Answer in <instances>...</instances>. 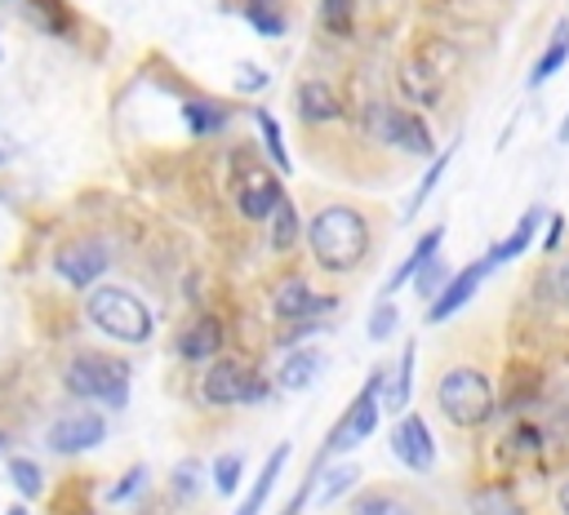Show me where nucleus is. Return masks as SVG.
<instances>
[{"mask_svg": "<svg viewBox=\"0 0 569 515\" xmlns=\"http://www.w3.org/2000/svg\"><path fill=\"white\" fill-rule=\"evenodd\" d=\"M320 373H325V351H316V346H293V351L284 355V364L276 368V386L289 391V395H298V391L316 386Z\"/></svg>", "mask_w": 569, "mask_h": 515, "instance_id": "nucleus-14", "label": "nucleus"}, {"mask_svg": "<svg viewBox=\"0 0 569 515\" xmlns=\"http://www.w3.org/2000/svg\"><path fill=\"white\" fill-rule=\"evenodd\" d=\"M413 342H405V351H400V360H396V373H391V382L382 386V408L387 413H405V404H409V386H413Z\"/></svg>", "mask_w": 569, "mask_h": 515, "instance_id": "nucleus-21", "label": "nucleus"}, {"mask_svg": "<svg viewBox=\"0 0 569 515\" xmlns=\"http://www.w3.org/2000/svg\"><path fill=\"white\" fill-rule=\"evenodd\" d=\"M284 462H289V444H276V448H271V457H267V466L258 471V479H253V488L244 493V502H240V511H236V515H258V511H262V502L271 497V488H276V479H280Z\"/></svg>", "mask_w": 569, "mask_h": 515, "instance_id": "nucleus-19", "label": "nucleus"}, {"mask_svg": "<svg viewBox=\"0 0 569 515\" xmlns=\"http://www.w3.org/2000/svg\"><path fill=\"white\" fill-rule=\"evenodd\" d=\"M240 13L253 22V31H262V36H284V9H280V0H244Z\"/></svg>", "mask_w": 569, "mask_h": 515, "instance_id": "nucleus-27", "label": "nucleus"}, {"mask_svg": "<svg viewBox=\"0 0 569 515\" xmlns=\"http://www.w3.org/2000/svg\"><path fill=\"white\" fill-rule=\"evenodd\" d=\"M556 506H560V515H569V479L556 488Z\"/></svg>", "mask_w": 569, "mask_h": 515, "instance_id": "nucleus-39", "label": "nucleus"}, {"mask_svg": "<svg viewBox=\"0 0 569 515\" xmlns=\"http://www.w3.org/2000/svg\"><path fill=\"white\" fill-rule=\"evenodd\" d=\"M142 479H147V471H142V466H133V471H129V475L107 493V502H124V497H133V493L142 488Z\"/></svg>", "mask_w": 569, "mask_h": 515, "instance_id": "nucleus-37", "label": "nucleus"}, {"mask_svg": "<svg viewBox=\"0 0 569 515\" xmlns=\"http://www.w3.org/2000/svg\"><path fill=\"white\" fill-rule=\"evenodd\" d=\"M102 435H107L102 413H93V408H71V413H58V417L49 422L44 444H49V453L76 457V453H84V448L102 444Z\"/></svg>", "mask_w": 569, "mask_h": 515, "instance_id": "nucleus-8", "label": "nucleus"}, {"mask_svg": "<svg viewBox=\"0 0 569 515\" xmlns=\"http://www.w3.org/2000/svg\"><path fill=\"white\" fill-rule=\"evenodd\" d=\"M9 479H13L18 497H27V502L44 493V475H40V466H36L31 457H13V462H9Z\"/></svg>", "mask_w": 569, "mask_h": 515, "instance_id": "nucleus-30", "label": "nucleus"}, {"mask_svg": "<svg viewBox=\"0 0 569 515\" xmlns=\"http://www.w3.org/2000/svg\"><path fill=\"white\" fill-rule=\"evenodd\" d=\"M440 244H445V226H431V231H422V235H418V244L409 249V258H405V262H400V266L387 275V284H382V297L400 293V289H405V284H409V280H413V275H418V271H422V266H427V262L440 253Z\"/></svg>", "mask_w": 569, "mask_h": 515, "instance_id": "nucleus-15", "label": "nucleus"}, {"mask_svg": "<svg viewBox=\"0 0 569 515\" xmlns=\"http://www.w3.org/2000/svg\"><path fill=\"white\" fill-rule=\"evenodd\" d=\"M560 293H565V302H569V262L560 266Z\"/></svg>", "mask_w": 569, "mask_h": 515, "instance_id": "nucleus-40", "label": "nucleus"}, {"mask_svg": "<svg viewBox=\"0 0 569 515\" xmlns=\"http://www.w3.org/2000/svg\"><path fill=\"white\" fill-rule=\"evenodd\" d=\"M493 271V262H489V253L480 258V262H471V266H462V271H453L449 275V284L427 302V320L431 324H440V320H449L453 311H462L476 293H480V284H485V275Z\"/></svg>", "mask_w": 569, "mask_h": 515, "instance_id": "nucleus-10", "label": "nucleus"}, {"mask_svg": "<svg viewBox=\"0 0 569 515\" xmlns=\"http://www.w3.org/2000/svg\"><path fill=\"white\" fill-rule=\"evenodd\" d=\"M0 444H4V431H0Z\"/></svg>", "mask_w": 569, "mask_h": 515, "instance_id": "nucleus-44", "label": "nucleus"}, {"mask_svg": "<svg viewBox=\"0 0 569 515\" xmlns=\"http://www.w3.org/2000/svg\"><path fill=\"white\" fill-rule=\"evenodd\" d=\"M391 453L418 475H427L436 466V440L418 413H400V422L391 426Z\"/></svg>", "mask_w": 569, "mask_h": 515, "instance_id": "nucleus-11", "label": "nucleus"}, {"mask_svg": "<svg viewBox=\"0 0 569 515\" xmlns=\"http://www.w3.org/2000/svg\"><path fill=\"white\" fill-rule=\"evenodd\" d=\"M84 315H89L93 329H102L107 337H116L124 346L151 342V311L124 284H93L89 297H84Z\"/></svg>", "mask_w": 569, "mask_h": 515, "instance_id": "nucleus-2", "label": "nucleus"}, {"mask_svg": "<svg viewBox=\"0 0 569 515\" xmlns=\"http://www.w3.org/2000/svg\"><path fill=\"white\" fill-rule=\"evenodd\" d=\"M236 89H244V93H258V89H267L271 84V75L262 71V67H253V62H236Z\"/></svg>", "mask_w": 569, "mask_h": 515, "instance_id": "nucleus-35", "label": "nucleus"}, {"mask_svg": "<svg viewBox=\"0 0 569 515\" xmlns=\"http://www.w3.org/2000/svg\"><path fill=\"white\" fill-rule=\"evenodd\" d=\"M453 151H458V142L453 147H445L440 155H431V164H427V173H422V182H418V191L409 195V218L431 200V191L440 186V178H445V169H449V160H453Z\"/></svg>", "mask_w": 569, "mask_h": 515, "instance_id": "nucleus-26", "label": "nucleus"}, {"mask_svg": "<svg viewBox=\"0 0 569 515\" xmlns=\"http://www.w3.org/2000/svg\"><path fill=\"white\" fill-rule=\"evenodd\" d=\"M173 488H178V497H182V502H191V497L200 493V466L182 462V466L173 471Z\"/></svg>", "mask_w": 569, "mask_h": 515, "instance_id": "nucleus-36", "label": "nucleus"}, {"mask_svg": "<svg viewBox=\"0 0 569 515\" xmlns=\"http://www.w3.org/2000/svg\"><path fill=\"white\" fill-rule=\"evenodd\" d=\"M560 142H569V115H565V124H560Z\"/></svg>", "mask_w": 569, "mask_h": 515, "instance_id": "nucleus-41", "label": "nucleus"}, {"mask_svg": "<svg viewBox=\"0 0 569 515\" xmlns=\"http://www.w3.org/2000/svg\"><path fill=\"white\" fill-rule=\"evenodd\" d=\"M253 115V124H258V133H262V147H267V155H271V164L280 169V173H289L293 169V160H289V151H284V133H280V124H276V115L271 111H249Z\"/></svg>", "mask_w": 569, "mask_h": 515, "instance_id": "nucleus-23", "label": "nucleus"}, {"mask_svg": "<svg viewBox=\"0 0 569 515\" xmlns=\"http://www.w3.org/2000/svg\"><path fill=\"white\" fill-rule=\"evenodd\" d=\"M338 115H342V102L329 89V80H302L298 84V120H307V124H333Z\"/></svg>", "mask_w": 569, "mask_h": 515, "instance_id": "nucleus-17", "label": "nucleus"}, {"mask_svg": "<svg viewBox=\"0 0 569 515\" xmlns=\"http://www.w3.org/2000/svg\"><path fill=\"white\" fill-rule=\"evenodd\" d=\"M218 351H222V324H218L213 315H200V320H191V324L178 333V355L191 360V364H204V360H213Z\"/></svg>", "mask_w": 569, "mask_h": 515, "instance_id": "nucleus-16", "label": "nucleus"}, {"mask_svg": "<svg viewBox=\"0 0 569 515\" xmlns=\"http://www.w3.org/2000/svg\"><path fill=\"white\" fill-rule=\"evenodd\" d=\"M382 386H387V373L373 368V373L365 377V386L356 391V400L347 404V413L333 422V431H329V440H325V457H329V453H351V448H360V444L378 431V417H382Z\"/></svg>", "mask_w": 569, "mask_h": 515, "instance_id": "nucleus-5", "label": "nucleus"}, {"mask_svg": "<svg viewBox=\"0 0 569 515\" xmlns=\"http://www.w3.org/2000/svg\"><path fill=\"white\" fill-rule=\"evenodd\" d=\"M369 133H373L378 142L405 151V155H418V160L436 155L431 129L422 124V115H413V111H405V107H382V102L369 107Z\"/></svg>", "mask_w": 569, "mask_h": 515, "instance_id": "nucleus-7", "label": "nucleus"}, {"mask_svg": "<svg viewBox=\"0 0 569 515\" xmlns=\"http://www.w3.org/2000/svg\"><path fill=\"white\" fill-rule=\"evenodd\" d=\"M62 386L76 400H98L107 408H124L129 404V364L107 351H80L62 368Z\"/></svg>", "mask_w": 569, "mask_h": 515, "instance_id": "nucleus-4", "label": "nucleus"}, {"mask_svg": "<svg viewBox=\"0 0 569 515\" xmlns=\"http://www.w3.org/2000/svg\"><path fill=\"white\" fill-rule=\"evenodd\" d=\"M267 226H271V235H267V240H271V249H276V253H289V249H293V240L302 235L298 209H293L289 200H280V209L267 218Z\"/></svg>", "mask_w": 569, "mask_h": 515, "instance_id": "nucleus-24", "label": "nucleus"}, {"mask_svg": "<svg viewBox=\"0 0 569 515\" xmlns=\"http://www.w3.org/2000/svg\"><path fill=\"white\" fill-rule=\"evenodd\" d=\"M4 515H27V506H9V511H4Z\"/></svg>", "mask_w": 569, "mask_h": 515, "instance_id": "nucleus-42", "label": "nucleus"}, {"mask_svg": "<svg viewBox=\"0 0 569 515\" xmlns=\"http://www.w3.org/2000/svg\"><path fill=\"white\" fill-rule=\"evenodd\" d=\"M356 479H360V466L356 462H338L333 471H320V497H316V506H333Z\"/></svg>", "mask_w": 569, "mask_h": 515, "instance_id": "nucleus-25", "label": "nucleus"}, {"mask_svg": "<svg viewBox=\"0 0 569 515\" xmlns=\"http://www.w3.org/2000/svg\"><path fill=\"white\" fill-rule=\"evenodd\" d=\"M200 395L213 408H227V404H262V400H271V382L258 377L240 360H213L204 368V377H200Z\"/></svg>", "mask_w": 569, "mask_h": 515, "instance_id": "nucleus-6", "label": "nucleus"}, {"mask_svg": "<svg viewBox=\"0 0 569 515\" xmlns=\"http://www.w3.org/2000/svg\"><path fill=\"white\" fill-rule=\"evenodd\" d=\"M471 515H529L520 502H516V493H507V488H480L476 497H471Z\"/></svg>", "mask_w": 569, "mask_h": 515, "instance_id": "nucleus-28", "label": "nucleus"}, {"mask_svg": "<svg viewBox=\"0 0 569 515\" xmlns=\"http://www.w3.org/2000/svg\"><path fill=\"white\" fill-rule=\"evenodd\" d=\"M560 231H565V218H556V213H551V222H547V235H542V253H556V244H560Z\"/></svg>", "mask_w": 569, "mask_h": 515, "instance_id": "nucleus-38", "label": "nucleus"}, {"mask_svg": "<svg viewBox=\"0 0 569 515\" xmlns=\"http://www.w3.org/2000/svg\"><path fill=\"white\" fill-rule=\"evenodd\" d=\"M307 244H311V258L320 271H333V275H347L356 271L365 258H369V222L360 209L351 204H329L320 209L311 222H307Z\"/></svg>", "mask_w": 569, "mask_h": 515, "instance_id": "nucleus-1", "label": "nucleus"}, {"mask_svg": "<svg viewBox=\"0 0 569 515\" xmlns=\"http://www.w3.org/2000/svg\"><path fill=\"white\" fill-rule=\"evenodd\" d=\"M565 58H569V22H556V31H551V44L542 49V58L533 62V71H529V84L538 89V84H547L560 67H565Z\"/></svg>", "mask_w": 569, "mask_h": 515, "instance_id": "nucleus-22", "label": "nucleus"}, {"mask_svg": "<svg viewBox=\"0 0 569 515\" xmlns=\"http://www.w3.org/2000/svg\"><path fill=\"white\" fill-rule=\"evenodd\" d=\"M347 515H418V506H413L405 493H396L391 484H378V488H365V493L347 506Z\"/></svg>", "mask_w": 569, "mask_h": 515, "instance_id": "nucleus-18", "label": "nucleus"}, {"mask_svg": "<svg viewBox=\"0 0 569 515\" xmlns=\"http://www.w3.org/2000/svg\"><path fill=\"white\" fill-rule=\"evenodd\" d=\"M284 200V186L276 173L267 169H244L240 173V186H236V209L249 218V222H267Z\"/></svg>", "mask_w": 569, "mask_h": 515, "instance_id": "nucleus-12", "label": "nucleus"}, {"mask_svg": "<svg viewBox=\"0 0 569 515\" xmlns=\"http://www.w3.org/2000/svg\"><path fill=\"white\" fill-rule=\"evenodd\" d=\"M4 160H9V155H4V151H0V164H4Z\"/></svg>", "mask_w": 569, "mask_h": 515, "instance_id": "nucleus-43", "label": "nucleus"}, {"mask_svg": "<svg viewBox=\"0 0 569 515\" xmlns=\"http://www.w3.org/2000/svg\"><path fill=\"white\" fill-rule=\"evenodd\" d=\"M351 0H320V22L329 36H347L351 31Z\"/></svg>", "mask_w": 569, "mask_h": 515, "instance_id": "nucleus-33", "label": "nucleus"}, {"mask_svg": "<svg viewBox=\"0 0 569 515\" xmlns=\"http://www.w3.org/2000/svg\"><path fill=\"white\" fill-rule=\"evenodd\" d=\"M542 218H547V213H542L538 204H533V209H525V218L516 222V231H511L507 240H498V244L489 249V262H493V266H502V262H511V258H520V253L529 249V240H533V231L542 226Z\"/></svg>", "mask_w": 569, "mask_h": 515, "instance_id": "nucleus-20", "label": "nucleus"}, {"mask_svg": "<svg viewBox=\"0 0 569 515\" xmlns=\"http://www.w3.org/2000/svg\"><path fill=\"white\" fill-rule=\"evenodd\" d=\"M338 302L333 297H320L307 280H284V284H276V293H271V311L280 315V320H316V315H325V311H333Z\"/></svg>", "mask_w": 569, "mask_h": 515, "instance_id": "nucleus-13", "label": "nucleus"}, {"mask_svg": "<svg viewBox=\"0 0 569 515\" xmlns=\"http://www.w3.org/2000/svg\"><path fill=\"white\" fill-rule=\"evenodd\" d=\"M445 284H449V266H445V258H431V262L413 275V289H418V297H422V302H431Z\"/></svg>", "mask_w": 569, "mask_h": 515, "instance_id": "nucleus-31", "label": "nucleus"}, {"mask_svg": "<svg viewBox=\"0 0 569 515\" xmlns=\"http://www.w3.org/2000/svg\"><path fill=\"white\" fill-rule=\"evenodd\" d=\"M187 124H191V133L196 138H204V133H218V129H227V107H218V102H187Z\"/></svg>", "mask_w": 569, "mask_h": 515, "instance_id": "nucleus-29", "label": "nucleus"}, {"mask_svg": "<svg viewBox=\"0 0 569 515\" xmlns=\"http://www.w3.org/2000/svg\"><path fill=\"white\" fill-rule=\"evenodd\" d=\"M213 484H218L222 497L236 493V484H240V453H222V457L213 462Z\"/></svg>", "mask_w": 569, "mask_h": 515, "instance_id": "nucleus-34", "label": "nucleus"}, {"mask_svg": "<svg viewBox=\"0 0 569 515\" xmlns=\"http://www.w3.org/2000/svg\"><path fill=\"white\" fill-rule=\"evenodd\" d=\"M396 324H400V306L391 297H378V306L369 311V337L373 342H387L396 333Z\"/></svg>", "mask_w": 569, "mask_h": 515, "instance_id": "nucleus-32", "label": "nucleus"}, {"mask_svg": "<svg viewBox=\"0 0 569 515\" xmlns=\"http://www.w3.org/2000/svg\"><path fill=\"white\" fill-rule=\"evenodd\" d=\"M107 266H111V258H107V249H102L98 240H71V244H62V249L53 253V271H58L71 289H93Z\"/></svg>", "mask_w": 569, "mask_h": 515, "instance_id": "nucleus-9", "label": "nucleus"}, {"mask_svg": "<svg viewBox=\"0 0 569 515\" xmlns=\"http://www.w3.org/2000/svg\"><path fill=\"white\" fill-rule=\"evenodd\" d=\"M436 408H440V417L449 426L476 431V426H485L493 417L498 404H493V386H489V377L480 368L453 364V368H445L436 377Z\"/></svg>", "mask_w": 569, "mask_h": 515, "instance_id": "nucleus-3", "label": "nucleus"}]
</instances>
